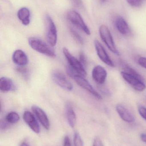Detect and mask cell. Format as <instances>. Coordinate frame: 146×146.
Masks as SVG:
<instances>
[{"label":"cell","mask_w":146,"mask_h":146,"mask_svg":"<svg viewBox=\"0 0 146 146\" xmlns=\"http://www.w3.org/2000/svg\"><path fill=\"white\" fill-rule=\"evenodd\" d=\"M28 44L30 47L37 52L50 57H55L56 54L51 46L42 39L36 37L28 38Z\"/></svg>","instance_id":"6da1fadb"},{"label":"cell","mask_w":146,"mask_h":146,"mask_svg":"<svg viewBox=\"0 0 146 146\" xmlns=\"http://www.w3.org/2000/svg\"><path fill=\"white\" fill-rule=\"evenodd\" d=\"M63 52L65 58L67 59L69 66L79 74L83 76H86L87 72L85 66L80 62L79 60L74 57L67 48L64 47L63 48Z\"/></svg>","instance_id":"7a4b0ae2"},{"label":"cell","mask_w":146,"mask_h":146,"mask_svg":"<svg viewBox=\"0 0 146 146\" xmlns=\"http://www.w3.org/2000/svg\"><path fill=\"white\" fill-rule=\"evenodd\" d=\"M99 33L101 39L110 51L117 55L120 56V53L116 47L112 35L109 28L105 25H102L99 27Z\"/></svg>","instance_id":"3957f363"},{"label":"cell","mask_w":146,"mask_h":146,"mask_svg":"<svg viewBox=\"0 0 146 146\" xmlns=\"http://www.w3.org/2000/svg\"><path fill=\"white\" fill-rule=\"evenodd\" d=\"M45 24L47 42L51 47H55L57 43V30L54 21L48 15L45 17Z\"/></svg>","instance_id":"277c9868"},{"label":"cell","mask_w":146,"mask_h":146,"mask_svg":"<svg viewBox=\"0 0 146 146\" xmlns=\"http://www.w3.org/2000/svg\"><path fill=\"white\" fill-rule=\"evenodd\" d=\"M68 19L74 25L83 31L87 35H91V31L81 15L76 11L71 10L67 13Z\"/></svg>","instance_id":"5b68a950"},{"label":"cell","mask_w":146,"mask_h":146,"mask_svg":"<svg viewBox=\"0 0 146 146\" xmlns=\"http://www.w3.org/2000/svg\"><path fill=\"white\" fill-rule=\"evenodd\" d=\"M53 81L60 87L68 91L73 90V87L63 73L59 71H55L51 74Z\"/></svg>","instance_id":"8992f818"},{"label":"cell","mask_w":146,"mask_h":146,"mask_svg":"<svg viewBox=\"0 0 146 146\" xmlns=\"http://www.w3.org/2000/svg\"><path fill=\"white\" fill-rule=\"evenodd\" d=\"M121 74L123 79L131 85L135 90L138 92H141L146 89V85L142 80L123 71L121 72Z\"/></svg>","instance_id":"52a82bcc"},{"label":"cell","mask_w":146,"mask_h":146,"mask_svg":"<svg viewBox=\"0 0 146 146\" xmlns=\"http://www.w3.org/2000/svg\"><path fill=\"white\" fill-rule=\"evenodd\" d=\"M73 79H74L78 86L86 90L97 99L99 100H102L103 99L102 96L94 89L91 85L87 80L84 78V76L77 74L75 76Z\"/></svg>","instance_id":"ba28073f"},{"label":"cell","mask_w":146,"mask_h":146,"mask_svg":"<svg viewBox=\"0 0 146 146\" xmlns=\"http://www.w3.org/2000/svg\"><path fill=\"white\" fill-rule=\"evenodd\" d=\"M94 47L97 51V54L99 59L106 65L111 67H115V65L109 56L103 45L97 40L94 42Z\"/></svg>","instance_id":"9c48e42d"},{"label":"cell","mask_w":146,"mask_h":146,"mask_svg":"<svg viewBox=\"0 0 146 146\" xmlns=\"http://www.w3.org/2000/svg\"><path fill=\"white\" fill-rule=\"evenodd\" d=\"M23 118L25 122L33 132L36 133H40V127L38 123L31 112L28 111H25L23 114Z\"/></svg>","instance_id":"30bf717a"},{"label":"cell","mask_w":146,"mask_h":146,"mask_svg":"<svg viewBox=\"0 0 146 146\" xmlns=\"http://www.w3.org/2000/svg\"><path fill=\"white\" fill-rule=\"evenodd\" d=\"M31 109L43 127L47 130L49 129V121L45 112L41 108L37 106H32Z\"/></svg>","instance_id":"8fae6325"},{"label":"cell","mask_w":146,"mask_h":146,"mask_svg":"<svg viewBox=\"0 0 146 146\" xmlns=\"http://www.w3.org/2000/svg\"><path fill=\"white\" fill-rule=\"evenodd\" d=\"M107 72L105 69L101 66H97L93 68L92 76L94 81L99 85L104 84L106 80Z\"/></svg>","instance_id":"7c38bea8"},{"label":"cell","mask_w":146,"mask_h":146,"mask_svg":"<svg viewBox=\"0 0 146 146\" xmlns=\"http://www.w3.org/2000/svg\"><path fill=\"white\" fill-rule=\"evenodd\" d=\"M13 62L18 66H25L28 62V59L25 53L21 50H16L12 56Z\"/></svg>","instance_id":"4fadbf2b"},{"label":"cell","mask_w":146,"mask_h":146,"mask_svg":"<svg viewBox=\"0 0 146 146\" xmlns=\"http://www.w3.org/2000/svg\"><path fill=\"white\" fill-rule=\"evenodd\" d=\"M117 111L119 116L124 121L133 123L135 121L133 115L123 105L118 104L116 107Z\"/></svg>","instance_id":"5bb4252c"},{"label":"cell","mask_w":146,"mask_h":146,"mask_svg":"<svg viewBox=\"0 0 146 146\" xmlns=\"http://www.w3.org/2000/svg\"><path fill=\"white\" fill-rule=\"evenodd\" d=\"M16 86L13 81L8 77H1L0 79V89L3 92L14 91L16 89Z\"/></svg>","instance_id":"9a60e30c"},{"label":"cell","mask_w":146,"mask_h":146,"mask_svg":"<svg viewBox=\"0 0 146 146\" xmlns=\"http://www.w3.org/2000/svg\"><path fill=\"white\" fill-rule=\"evenodd\" d=\"M115 26L117 31L121 34L124 35H129L131 33V30L129 25L123 17L119 16L116 19Z\"/></svg>","instance_id":"2e32d148"},{"label":"cell","mask_w":146,"mask_h":146,"mask_svg":"<svg viewBox=\"0 0 146 146\" xmlns=\"http://www.w3.org/2000/svg\"><path fill=\"white\" fill-rule=\"evenodd\" d=\"M65 109L66 117L69 124L71 127L74 128L76 123V114L70 104H67Z\"/></svg>","instance_id":"e0dca14e"},{"label":"cell","mask_w":146,"mask_h":146,"mask_svg":"<svg viewBox=\"0 0 146 146\" xmlns=\"http://www.w3.org/2000/svg\"><path fill=\"white\" fill-rule=\"evenodd\" d=\"M30 12L26 7H22L19 9L17 13V16L22 24L27 26L30 23Z\"/></svg>","instance_id":"ac0fdd59"},{"label":"cell","mask_w":146,"mask_h":146,"mask_svg":"<svg viewBox=\"0 0 146 146\" xmlns=\"http://www.w3.org/2000/svg\"><path fill=\"white\" fill-rule=\"evenodd\" d=\"M120 63H121V66L123 70V72L133 75L138 77L140 80H142V81H144L143 77L139 73L137 72L135 70H134L133 68L129 66L128 64H126L125 62L122 61Z\"/></svg>","instance_id":"d6986e66"},{"label":"cell","mask_w":146,"mask_h":146,"mask_svg":"<svg viewBox=\"0 0 146 146\" xmlns=\"http://www.w3.org/2000/svg\"><path fill=\"white\" fill-rule=\"evenodd\" d=\"M20 117L17 112L11 111L7 114L5 120L7 122L10 124H14L19 121Z\"/></svg>","instance_id":"ffe728a7"},{"label":"cell","mask_w":146,"mask_h":146,"mask_svg":"<svg viewBox=\"0 0 146 146\" xmlns=\"http://www.w3.org/2000/svg\"><path fill=\"white\" fill-rule=\"evenodd\" d=\"M74 145L75 146H84L83 141L79 134L78 132H75L74 135Z\"/></svg>","instance_id":"44dd1931"},{"label":"cell","mask_w":146,"mask_h":146,"mask_svg":"<svg viewBox=\"0 0 146 146\" xmlns=\"http://www.w3.org/2000/svg\"><path fill=\"white\" fill-rule=\"evenodd\" d=\"M70 31H71L73 36L74 38L76 40V41L80 44H83L84 41H83V38L81 37V36L73 29H70Z\"/></svg>","instance_id":"7402d4cb"},{"label":"cell","mask_w":146,"mask_h":146,"mask_svg":"<svg viewBox=\"0 0 146 146\" xmlns=\"http://www.w3.org/2000/svg\"><path fill=\"white\" fill-rule=\"evenodd\" d=\"M24 66H18L16 68V71L21 74L25 78H27L28 76V71L27 69Z\"/></svg>","instance_id":"603a6c76"},{"label":"cell","mask_w":146,"mask_h":146,"mask_svg":"<svg viewBox=\"0 0 146 146\" xmlns=\"http://www.w3.org/2000/svg\"><path fill=\"white\" fill-rule=\"evenodd\" d=\"M128 3L134 7H139L142 4V0H127Z\"/></svg>","instance_id":"cb8c5ba5"},{"label":"cell","mask_w":146,"mask_h":146,"mask_svg":"<svg viewBox=\"0 0 146 146\" xmlns=\"http://www.w3.org/2000/svg\"><path fill=\"white\" fill-rule=\"evenodd\" d=\"M138 111L141 117L146 121V108L142 106H140L138 108Z\"/></svg>","instance_id":"d4e9b609"},{"label":"cell","mask_w":146,"mask_h":146,"mask_svg":"<svg viewBox=\"0 0 146 146\" xmlns=\"http://www.w3.org/2000/svg\"><path fill=\"white\" fill-rule=\"evenodd\" d=\"M138 63L140 66L142 67L146 68V58L144 57H141L138 60Z\"/></svg>","instance_id":"484cf974"},{"label":"cell","mask_w":146,"mask_h":146,"mask_svg":"<svg viewBox=\"0 0 146 146\" xmlns=\"http://www.w3.org/2000/svg\"><path fill=\"white\" fill-rule=\"evenodd\" d=\"M79 61L80 62L84 65V66H85L87 64V59L85 54L83 53H81L79 54Z\"/></svg>","instance_id":"4316f807"},{"label":"cell","mask_w":146,"mask_h":146,"mask_svg":"<svg viewBox=\"0 0 146 146\" xmlns=\"http://www.w3.org/2000/svg\"><path fill=\"white\" fill-rule=\"evenodd\" d=\"M93 146H104L103 144L99 138H96L93 141Z\"/></svg>","instance_id":"83f0119b"},{"label":"cell","mask_w":146,"mask_h":146,"mask_svg":"<svg viewBox=\"0 0 146 146\" xmlns=\"http://www.w3.org/2000/svg\"><path fill=\"white\" fill-rule=\"evenodd\" d=\"M63 146H72L70 139L68 136H66L64 138Z\"/></svg>","instance_id":"f1b7e54d"},{"label":"cell","mask_w":146,"mask_h":146,"mask_svg":"<svg viewBox=\"0 0 146 146\" xmlns=\"http://www.w3.org/2000/svg\"><path fill=\"white\" fill-rule=\"evenodd\" d=\"M9 126L8 123L7 122L6 120L1 121V129H5L7 128Z\"/></svg>","instance_id":"f546056e"},{"label":"cell","mask_w":146,"mask_h":146,"mask_svg":"<svg viewBox=\"0 0 146 146\" xmlns=\"http://www.w3.org/2000/svg\"><path fill=\"white\" fill-rule=\"evenodd\" d=\"M141 140L146 144V134L143 133L140 136Z\"/></svg>","instance_id":"4dcf8cb0"},{"label":"cell","mask_w":146,"mask_h":146,"mask_svg":"<svg viewBox=\"0 0 146 146\" xmlns=\"http://www.w3.org/2000/svg\"><path fill=\"white\" fill-rule=\"evenodd\" d=\"M20 146H30L27 143H25V142H23V143H21V145Z\"/></svg>","instance_id":"1f68e13d"},{"label":"cell","mask_w":146,"mask_h":146,"mask_svg":"<svg viewBox=\"0 0 146 146\" xmlns=\"http://www.w3.org/2000/svg\"><path fill=\"white\" fill-rule=\"evenodd\" d=\"M106 0H100V1L102 3H104L106 1Z\"/></svg>","instance_id":"d6a6232c"}]
</instances>
